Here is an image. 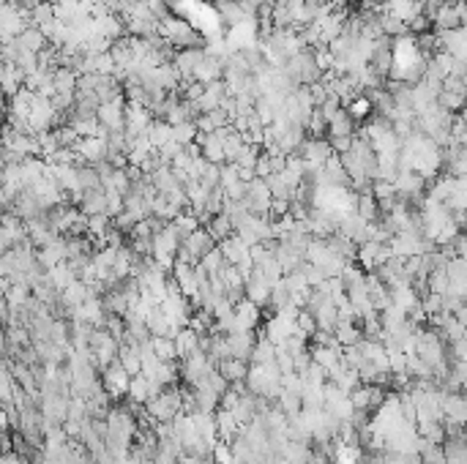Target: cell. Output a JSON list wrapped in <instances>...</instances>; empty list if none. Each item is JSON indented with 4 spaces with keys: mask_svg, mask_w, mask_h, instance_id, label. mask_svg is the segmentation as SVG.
Returning a JSON list of instances; mask_svg holds the SVG:
<instances>
[{
    "mask_svg": "<svg viewBox=\"0 0 467 464\" xmlns=\"http://www.w3.org/2000/svg\"><path fill=\"white\" fill-rule=\"evenodd\" d=\"M391 257H394L391 246L366 241V244L358 246V257H355V260H358V265H361L366 274H374V271H380V265H385Z\"/></svg>",
    "mask_w": 467,
    "mask_h": 464,
    "instance_id": "3957f363",
    "label": "cell"
},
{
    "mask_svg": "<svg viewBox=\"0 0 467 464\" xmlns=\"http://www.w3.org/2000/svg\"><path fill=\"white\" fill-rule=\"evenodd\" d=\"M200 339H202V336H200L194 328H188V325L186 328H181V331H178V336H175V344H178V358L184 361V358H188L191 352H197V350H200Z\"/></svg>",
    "mask_w": 467,
    "mask_h": 464,
    "instance_id": "7c38bea8",
    "label": "cell"
},
{
    "mask_svg": "<svg viewBox=\"0 0 467 464\" xmlns=\"http://www.w3.org/2000/svg\"><path fill=\"white\" fill-rule=\"evenodd\" d=\"M353 131H355V118L347 107H342L328 124V137H353Z\"/></svg>",
    "mask_w": 467,
    "mask_h": 464,
    "instance_id": "30bf717a",
    "label": "cell"
},
{
    "mask_svg": "<svg viewBox=\"0 0 467 464\" xmlns=\"http://www.w3.org/2000/svg\"><path fill=\"white\" fill-rule=\"evenodd\" d=\"M260 325H262V306H257L254 301L244 298V301L235 306V320H232L230 334H238V331H260Z\"/></svg>",
    "mask_w": 467,
    "mask_h": 464,
    "instance_id": "277c9868",
    "label": "cell"
},
{
    "mask_svg": "<svg viewBox=\"0 0 467 464\" xmlns=\"http://www.w3.org/2000/svg\"><path fill=\"white\" fill-rule=\"evenodd\" d=\"M200 181L205 186H211V188L221 186V164H211V161H208V167H205V172H202Z\"/></svg>",
    "mask_w": 467,
    "mask_h": 464,
    "instance_id": "603a6c76",
    "label": "cell"
},
{
    "mask_svg": "<svg viewBox=\"0 0 467 464\" xmlns=\"http://www.w3.org/2000/svg\"><path fill=\"white\" fill-rule=\"evenodd\" d=\"M214 369H216V364L211 361V355L205 350H197V352H191L188 358L181 361V380L186 385H194L197 380H202L205 374H211Z\"/></svg>",
    "mask_w": 467,
    "mask_h": 464,
    "instance_id": "7a4b0ae2",
    "label": "cell"
},
{
    "mask_svg": "<svg viewBox=\"0 0 467 464\" xmlns=\"http://www.w3.org/2000/svg\"><path fill=\"white\" fill-rule=\"evenodd\" d=\"M148 140L156 151H161L170 140H175V128L167 124V121H154V126L148 128Z\"/></svg>",
    "mask_w": 467,
    "mask_h": 464,
    "instance_id": "e0dca14e",
    "label": "cell"
},
{
    "mask_svg": "<svg viewBox=\"0 0 467 464\" xmlns=\"http://www.w3.org/2000/svg\"><path fill=\"white\" fill-rule=\"evenodd\" d=\"M355 214L364 221H369V224L380 221V202H377V197L372 191H358V211Z\"/></svg>",
    "mask_w": 467,
    "mask_h": 464,
    "instance_id": "5bb4252c",
    "label": "cell"
},
{
    "mask_svg": "<svg viewBox=\"0 0 467 464\" xmlns=\"http://www.w3.org/2000/svg\"><path fill=\"white\" fill-rule=\"evenodd\" d=\"M227 339V347H230V355L232 358H241V361H251V352H254V344H257V331H238V334H224Z\"/></svg>",
    "mask_w": 467,
    "mask_h": 464,
    "instance_id": "8992f818",
    "label": "cell"
},
{
    "mask_svg": "<svg viewBox=\"0 0 467 464\" xmlns=\"http://www.w3.org/2000/svg\"><path fill=\"white\" fill-rule=\"evenodd\" d=\"M246 3H251V6H254V8H260V6H262V3H265V0H246Z\"/></svg>",
    "mask_w": 467,
    "mask_h": 464,
    "instance_id": "484cf974",
    "label": "cell"
},
{
    "mask_svg": "<svg viewBox=\"0 0 467 464\" xmlns=\"http://www.w3.org/2000/svg\"><path fill=\"white\" fill-rule=\"evenodd\" d=\"M112 464H142V462H140V459H137V456H134V454L128 451V454H124V456L112 459Z\"/></svg>",
    "mask_w": 467,
    "mask_h": 464,
    "instance_id": "d4e9b609",
    "label": "cell"
},
{
    "mask_svg": "<svg viewBox=\"0 0 467 464\" xmlns=\"http://www.w3.org/2000/svg\"><path fill=\"white\" fill-rule=\"evenodd\" d=\"M145 3H148V8H151L154 20H158V22H164V20L172 17V14H170V6H167L164 0H145Z\"/></svg>",
    "mask_w": 467,
    "mask_h": 464,
    "instance_id": "cb8c5ba5",
    "label": "cell"
},
{
    "mask_svg": "<svg viewBox=\"0 0 467 464\" xmlns=\"http://www.w3.org/2000/svg\"><path fill=\"white\" fill-rule=\"evenodd\" d=\"M126 399H131V402H140V404L151 402V380H148L145 374H137V377H131V385H128V394H126Z\"/></svg>",
    "mask_w": 467,
    "mask_h": 464,
    "instance_id": "2e32d148",
    "label": "cell"
},
{
    "mask_svg": "<svg viewBox=\"0 0 467 464\" xmlns=\"http://www.w3.org/2000/svg\"><path fill=\"white\" fill-rule=\"evenodd\" d=\"M101 382H104V388L112 394V399H124L126 394H128V385H131V374L124 369V364H121V358L115 361V364H110L107 369L101 371Z\"/></svg>",
    "mask_w": 467,
    "mask_h": 464,
    "instance_id": "5b68a950",
    "label": "cell"
},
{
    "mask_svg": "<svg viewBox=\"0 0 467 464\" xmlns=\"http://www.w3.org/2000/svg\"><path fill=\"white\" fill-rule=\"evenodd\" d=\"M154 350L156 355L164 361V364H172V361H181L178 358V344H175V339H170V336H154Z\"/></svg>",
    "mask_w": 467,
    "mask_h": 464,
    "instance_id": "ffe728a7",
    "label": "cell"
},
{
    "mask_svg": "<svg viewBox=\"0 0 467 464\" xmlns=\"http://www.w3.org/2000/svg\"><path fill=\"white\" fill-rule=\"evenodd\" d=\"M465 235H467V221H465Z\"/></svg>",
    "mask_w": 467,
    "mask_h": 464,
    "instance_id": "4316f807",
    "label": "cell"
},
{
    "mask_svg": "<svg viewBox=\"0 0 467 464\" xmlns=\"http://www.w3.org/2000/svg\"><path fill=\"white\" fill-rule=\"evenodd\" d=\"M334 336H336V341L342 347H355V344H361V339H364V331L358 328V322H339L336 331H334Z\"/></svg>",
    "mask_w": 467,
    "mask_h": 464,
    "instance_id": "ac0fdd59",
    "label": "cell"
},
{
    "mask_svg": "<svg viewBox=\"0 0 467 464\" xmlns=\"http://www.w3.org/2000/svg\"><path fill=\"white\" fill-rule=\"evenodd\" d=\"M251 366H262V364H276V344L265 336H260L251 352Z\"/></svg>",
    "mask_w": 467,
    "mask_h": 464,
    "instance_id": "4fadbf2b",
    "label": "cell"
},
{
    "mask_svg": "<svg viewBox=\"0 0 467 464\" xmlns=\"http://www.w3.org/2000/svg\"><path fill=\"white\" fill-rule=\"evenodd\" d=\"M158 36H164L178 52H181V50H205V47H202V36L194 31L186 20H181V17L164 20Z\"/></svg>",
    "mask_w": 467,
    "mask_h": 464,
    "instance_id": "6da1fadb",
    "label": "cell"
},
{
    "mask_svg": "<svg viewBox=\"0 0 467 464\" xmlns=\"http://www.w3.org/2000/svg\"><path fill=\"white\" fill-rule=\"evenodd\" d=\"M218 374L232 385V382H246V377H249V369L251 364L249 361H241V358H224V361H218L216 364Z\"/></svg>",
    "mask_w": 467,
    "mask_h": 464,
    "instance_id": "ba28073f",
    "label": "cell"
},
{
    "mask_svg": "<svg viewBox=\"0 0 467 464\" xmlns=\"http://www.w3.org/2000/svg\"><path fill=\"white\" fill-rule=\"evenodd\" d=\"M126 110H128V107H126V98L101 104L98 121H101V126H107L110 131H126Z\"/></svg>",
    "mask_w": 467,
    "mask_h": 464,
    "instance_id": "52a82bcc",
    "label": "cell"
},
{
    "mask_svg": "<svg viewBox=\"0 0 467 464\" xmlns=\"http://www.w3.org/2000/svg\"><path fill=\"white\" fill-rule=\"evenodd\" d=\"M435 28L437 31H457V28H462V11H459V6H443L435 17Z\"/></svg>",
    "mask_w": 467,
    "mask_h": 464,
    "instance_id": "8fae6325",
    "label": "cell"
},
{
    "mask_svg": "<svg viewBox=\"0 0 467 464\" xmlns=\"http://www.w3.org/2000/svg\"><path fill=\"white\" fill-rule=\"evenodd\" d=\"M427 287L429 292H437V295H448V287H451V278H448V271L445 268H437L429 274L427 278Z\"/></svg>",
    "mask_w": 467,
    "mask_h": 464,
    "instance_id": "44dd1931",
    "label": "cell"
},
{
    "mask_svg": "<svg viewBox=\"0 0 467 464\" xmlns=\"http://www.w3.org/2000/svg\"><path fill=\"white\" fill-rule=\"evenodd\" d=\"M47 278H50V284L58 290V292H63V290H68L74 281H77V274L71 271V265L68 262H61L58 268H52V271H47Z\"/></svg>",
    "mask_w": 467,
    "mask_h": 464,
    "instance_id": "9a60e30c",
    "label": "cell"
},
{
    "mask_svg": "<svg viewBox=\"0 0 467 464\" xmlns=\"http://www.w3.org/2000/svg\"><path fill=\"white\" fill-rule=\"evenodd\" d=\"M298 331H304L306 336H314L317 334V317H314V311L311 309H301L298 311Z\"/></svg>",
    "mask_w": 467,
    "mask_h": 464,
    "instance_id": "7402d4cb",
    "label": "cell"
},
{
    "mask_svg": "<svg viewBox=\"0 0 467 464\" xmlns=\"http://www.w3.org/2000/svg\"><path fill=\"white\" fill-rule=\"evenodd\" d=\"M80 211L85 216H98V214H107V188H91V191H82L80 194Z\"/></svg>",
    "mask_w": 467,
    "mask_h": 464,
    "instance_id": "9c48e42d",
    "label": "cell"
},
{
    "mask_svg": "<svg viewBox=\"0 0 467 464\" xmlns=\"http://www.w3.org/2000/svg\"><path fill=\"white\" fill-rule=\"evenodd\" d=\"M208 230H211V235L216 238L218 244L235 235V224H232V218L227 216V214H218V216L211 218V221H208Z\"/></svg>",
    "mask_w": 467,
    "mask_h": 464,
    "instance_id": "d6986e66",
    "label": "cell"
}]
</instances>
